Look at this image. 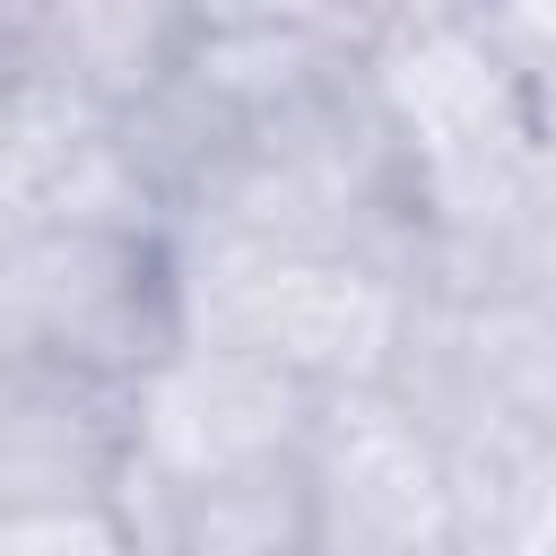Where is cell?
I'll use <instances>...</instances> for the list:
<instances>
[{
  "label": "cell",
  "mask_w": 556,
  "mask_h": 556,
  "mask_svg": "<svg viewBox=\"0 0 556 556\" xmlns=\"http://www.w3.org/2000/svg\"><path fill=\"white\" fill-rule=\"evenodd\" d=\"M321 556H408V547H460V504H452V452L443 434L391 391V382H339L313 400V426L295 443Z\"/></svg>",
  "instance_id": "obj_2"
},
{
  "label": "cell",
  "mask_w": 556,
  "mask_h": 556,
  "mask_svg": "<svg viewBox=\"0 0 556 556\" xmlns=\"http://www.w3.org/2000/svg\"><path fill=\"white\" fill-rule=\"evenodd\" d=\"M130 478V391L17 356L0 374V504L35 495H113Z\"/></svg>",
  "instance_id": "obj_4"
},
{
  "label": "cell",
  "mask_w": 556,
  "mask_h": 556,
  "mask_svg": "<svg viewBox=\"0 0 556 556\" xmlns=\"http://www.w3.org/2000/svg\"><path fill=\"white\" fill-rule=\"evenodd\" d=\"M0 321L26 356L96 382H139L191 330L182 243L165 226H78L26 217L0 243Z\"/></svg>",
  "instance_id": "obj_1"
},
{
  "label": "cell",
  "mask_w": 556,
  "mask_h": 556,
  "mask_svg": "<svg viewBox=\"0 0 556 556\" xmlns=\"http://www.w3.org/2000/svg\"><path fill=\"white\" fill-rule=\"evenodd\" d=\"M130 530L156 556H321V521H313V486L304 460H252V469H217L191 486H139L122 478Z\"/></svg>",
  "instance_id": "obj_6"
},
{
  "label": "cell",
  "mask_w": 556,
  "mask_h": 556,
  "mask_svg": "<svg viewBox=\"0 0 556 556\" xmlns=\"http://www.w3.org/2000/svg\"><path fill=\"white\" fill-rule=\"evenodd\" d=\"M313 382L269 365L261 348L226 330H182L139 382H130V478L139 486H191L217 469H252L304 443Z\"/></svg>",
  "instance_id": "obj_3"
},
{
  "label": "cell",
  "mask_w": 556,
  "mask_h": 556,
  "mask_svg": "<svg viewBox=\"0 0 556 556\" xmlns=\"http://www.w3.org/2000/svg\"><path fill=\"white\" fill-rule=\"evenodd\" d=\"M191 52V0H43V70L87 113L156 96Z\"/></svg>",
  "instance_id": "obj_7"
},
{
  "label": "cell",
  "mask_w": 556,
  "mask_h": 556,
  "mask_svg": "<svg viewBox=\"0 0 556 556\" xmlns=\"http://www.w3.org/2000/svg\"><path fill=\"white\" fill-rule=\"evenodd\" d=\"M356 70V35L339 9H269V17H191L182 78L252 139L313 104L330 78Z\"/></svg>",
  "instance_id": "obj_5"
},
{
  "label": "cell",
  "mask_w": 556,
  "mask_h": 556,
  "mask_svg": "<svg viewBox=\"0 0 556 556\" xmlns=\"http://www.w3.org/2000/svg\"><path fill=\"white\" fill-rule=\"evenodd\" d=\"M478 35L530 78V70H556V0H469Z\"/></svg>",
  "instance_id": "obj_9"
},
{
  "label": "cell",
  "mask_w": 556,
  "mask_h": 556,
  "mask_svg": "<svg viewBox=\"0 0 556 556\" xmlns=\"http://www.w3.org/2000/svg\"><path fill=\"white\" fill-rule=\"evenodd\" d=\"M0 556H139L130 504L113 495H35L0 504Z\"/></svg>",
  "instance_id": "obj_8"
},
{
  "label": "cell",
  "mask_w": 556,
  "mask_h": 556,
  "mask_svg": "<svg viewBox=\"0 0 556 556\" xmlns=\"http://www.w3.org/2000/svg\"><path fill=\"white\" fill-rule=\"evenodd\" d=\"M17 356H26V348H17V339H9V321H0V374H9Z\"/></svg>",
  "instance_id": "obj_10"
}]
</instances>
